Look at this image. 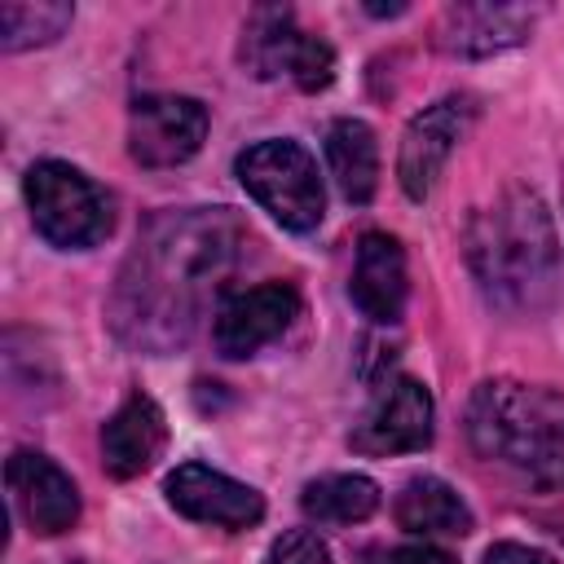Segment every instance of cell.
<instances>
[{
  "mask_svg": "<svg viewBox=\"0 0 564 564\" xmlns=\"http://www.w3.org/2000/svg\"><path fill=\"white\" fill-rule=\"evenodd\" d=\"M4 480H9L13 511L26 520L31 533L57 538V533H66L79 520V489H75V480L48 454L13 449L9 467H4Z\"/></svg>",
  "mask_w": 564,
  "mask_h": 564,
  "instance_id": "8fae6325",
  "label": "cell"
},
{
  "mask_svg": "<svg viewBox=\"0 0 564 564\" xmlns=\"http://www.w3.org/2000/svg\"><path fill=\"white\" fill-rule=\"evenodd\" d=\"M476 110H480V106H476L471 93H449V97L423 106V110L410 119V128H405V137H401V154H397V176H401V189H405L414 203H423V198L432 194V185H436V176L445 172L454 145L471 132Z\"/></svg>",
  "mask_w": 564,
  "mask_h": 564,
  "instance_id": "52a82bcc",
  "label": "cell"
},
{
  "mask_svg": "<svg viewBox=\"0 0 564 564\" xmlns=\"http://www.w3.org/2000/svg\"><path fill=\"white\" fill-rule=\"evenodd\" d=\"M242 66L256 79H291L304 93H317L335 79V48L308 31L295 26V13L286 4H260L251 9L238 44Z\"/></svg>",
  "mask_w": 564,
  "mask_h": 564,
  "instance_id": "8992f818",
  "label": "cell"
},
{
  "mask_svg": "<svg viewBox=\"0 0 564 564\" xmlns=\"http://www.w3.org/2000/svg\"><path fill=\"white\" fill-rule=\"evenodd\" d=\"M352 304L388 326L405 313V295H410V273H405V251L392 234H366L357 242V260H352V282H348Z\"/></svg>",
  "mask_w": 564,
  "mask_h": 564,
  "instance_id": "4fadbf2b",
  "label": "cell"
},
{
  "mask_svg": "<svg viewBox=\"0 0 564 564\" xmlns=\"http://www.w3.org/2000/svg\"><path fill=\"white\" fill-rule=\"evenodd\" d=\"M485 564H551V555H542L533 546H520V542H494L485 551Z\"/></svg>",
  "mask_w": 564,
  "mask_h": 564,
  "instance_id": "44dd1931",
  "label": "cell"
},
{
  "mask_svg": "<svg viewBox=\"0 0 564 564\" xmlns=\"http://www.w3.org/2000/svg\"><path fill=\"white\" fill-rule=\"evenodd\" d=\"M300 507L317 524H357V520L375 516L379 485L370 476H322V480L304 485Z\"/></svg>",
  "mask_w": 564,
  "mask_h": 564,
  "instance_id": "ac0fdd59",
  "label": "cell"
},
{
  "mask_svg": "<svg viewBox=\"0 0 564 564\" xmlns=\"http://www.w3.org/2000/svg\"><path fill=\"white\" fill-rule=\"evenodd\" d=\"M26 207L35 234L53 247L84 251L110 234V203L106 194L70 163L44 159L26 172Z\"/></svg>",
  "mask_w": 564,
  "mask_h": 564,
  "instance_id": "5b68a950",
  "label": "cell"
},
{
  "mask_svg": "<svg viewBox=\"0 0 564 564\" xmlns=\"http://www.w3.org/2000/svg\"><path fill=\"white\" fill-rule=\"evenodd\" d=\"M370 564H454V560L436 546H397L388 555H375Z\"/></svg>",
  "mask_w": 564,
  "mask_h": 564,
  "instance_id": "7402d4cb",
  "label": "cell"
},
{
  "mask_svg": "<svg viewBox=\"0 0 564 564\" xmlns=\"http://www.w3.org/2000/svg\"><path fill=\"white\" fill-rule=\"evenodd\" d=\"M471 449L529 489H564V392L485 379L467 401Z\"/></svg>",
  "mask_w": 564,
  "mask_h": 564,
  "instance_id": "3957f363",
  "label": "cell"
},
{
  "mask_svg": "<svg viewBox=\"0 0 564 564\" xmlns=\"http://www.w3.org/2000/svg\"><path fill=\"white\" fill-rule=\"evenodd\" d=\"M467 264L480 295L511 317H533L560 295V234L546 203L511 185L467 225Z\"/></svg>",
  "mask_w": 564,
  "mask_h": 564,
  "instance_id": "7a4b0ae2",
  "label": "cell"
},
{
  "mask_svg": "<svg viewBox=\"0 0 564 564\" xmlns=\"http://www.w3.org/2000/svg\"><path fill=\"white\" fill-rule=\"evenodd\" d=\"M207 137V106L176 93H145L128 110V150L141 167H176L198 154Z\"/></svg>",
  "mask_w": 564,
  "mask_h": 564,
  "instance_id": "ba28073f",
  "label": "cell"
},
{
  "mask_svg": "<svg viewBox=\"0 0 564 564\" xmlns=\"http://www.w3.org/2000/svg\"><path fill=\"white\" fill-rule=\"evenodd\" d=\"M432 441V392L419 379H392L375 397V405L361 414V423L348 432V445L370 458L410 454Z\"/></svg>",
  "mask_w": 564,
  "mask_h": 564,
  "instance_id": "9c48e42d",
  "label": "cell"
},
{
  "mask_svg": "<svg viewBox=\"0 0 564 564\" xmlns=\"http://www.w3.org/2000/svg\"><path fill=\"white\" fill-rule=\"evenodd\" d=\"M238 181L242 189L291 234H313L326 216V189L317 176V163L295 141H256L238 154Z\"/></svg>",
  "mask_w": 564,
  "mask_h": 564,
  "instance_id": "277c9868",
  "label": "cell"
},
{
  "mask_svg": "<svg viewBox=\"0 0 564 564\" xmlns=\"http://www.w3.org/2000/svg\"><path fill=\"white\" fill-rule=\"evenodd\" d=\"M300 313V295L291 282H260V286H247L238 295H229L220 308H216V322H212V339H216V352L238 361V357H251L260 352L264 344H273Z\"/></svg>",
  "mask_w": 564,
  "mask_h": 564,
  "instance_id": "30bf717a",
  "label": "cell"
},
{
  "mask_svg": "<svg viewBox=\"0 0 564 564\" xmlns=\"http://www.w3.org/2000/svg\"><path fill=\"white\" fill-rule=\"evenodd\" d=\"M326 163L348 203H370L379 185V141L361 119H335L326 128Z\"/></svg>",
  "mask_w": 564,
  "mask_h": 564,
  "instance_id": "e0dca14e",
  "label": "cell"
},
{
  "mask_svg": "<svg viewBox=\"0 0 564 564\" xmlns=\"http://www.w3.org/2000/svg\"><path fill=\"white\" fill-rule=\"evenodd\" d=\"M397 524L419 538H463L471 533V511L458 498V489H449L445 480L414 476L397 494Z\"/></svg>",
  "mask_w": 564,
  "mask_h": 564,
  "instance_id": "2e32d148",
  "label": "cell"
},
{
  "mask_svg": "<svg viewBox=\"0 0 564 564\" xmlns=\"http://www.w3.org/2000/svg\"><path fill=\"white\" fill-rule=\"evenodd\" d=\"M264 564H330V551H326V542H322L317 533L291 529V533H282V538L269 546Z\"/></svg>",
  "mask_w": 564,
  "mask_h": 564,
  "instance_id": "ffe728a7",
  "label": "cell"
},
{
  "mask_svg": "<svg viewBox=\"0 0 564 564\" xmlns=\"http://www.w3.org/2000/svg\"><path fill=\"white\" fill-rule=\"evenodd\" d=\"M247 251V225L229 207L159 212L128 251L110 291V330L137 352L189 344L203 313L225 295Z\"/></svg>",
  "mask_w": 564,
  "mask_h": 564,
  "instance_id": "6da1fadb",
  "label": "cell"
},
{
  "mask_svg": "<svg viewBox=\"0 0 564 564\" xmlns=\"http://www.w3.org/2000/svg\"><path fill=\"white\" fill-rule=\"evenodd\" d=\"M167 445V419L154 397L132 392L101 427V463L115 480H132L154 467Z\"/></svg>",
  "mask_w": 564,
  "mask_h": 564,
  "instance_id": "5bb4252c",
  "label": "cell"
},
{
  "mask_svg": "<svg viewBox=\"0 0 564 564\" xmlns=\"http://www.w3.org/2000/svg\"><path fill=\"white\" fill-rule=\"evenodd\" d=\"M163 494H167V502H172L181 516H189V520H198V524L251 529V524L264 520V498H260L251 485H242V480H234V476H225V471H212V467H203V463H181V467L167 476Z\"/></svg>",
  "mask_w": 564,
  "mask_h": 564,
  "instance_id": "7c38bea8",
  "label": "cell"
},
{
  "mask_svg": "<svg viewBox=\"0 0 564 564\" xmlns=\"http://www.w3.org/2000/svg\"><path fill=\"white\" fill-rule=\"evenodd\" d=\"M533 26V9L520 4H449L436 22V44L449 57H494L516 48Z\"/></svg>",
  "mask_w": 564,
  "mask_h": 564,
  "instance_id": "9a60e30c",
  "label": "cell"
},
{
  "mask_svg": "<svg viewBox=\"0 0 564 564\" xmlns=\"http://www.w3.org/2000/svg\"><path fill=\"white\" fill-rule=\"evenodd\" d=\"M75 9L62 0H4L0 4V48L4 53H22L35 44H53L66 26H70Z\"/></svg>",
  "mask_w": 564,
  "mask_h": 564,
  "instance_id": "d6986e66",
  "label": "cell"
}]
</instances>
